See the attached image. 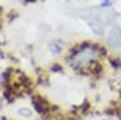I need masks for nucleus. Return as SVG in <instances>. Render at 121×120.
<instances>
[{
	"label": "nucleus",
	"instance_id": "f03ea898",
	"mask_svg": "<svg viewBox=\"0 0 121 120\" xmlns=\"http://www.w3.org/2000/svg\"><path fill=\"white\" fill-rule=\"evenodd\" d=\"M116 0H102V3L101 6L102 7H110L111 4H113V2H115Z\"/></svg>",
	"mask_w": 121,
	"mask_h": 120
},
{
	"label": "nucleus",
	"instance_id": "f257e3e1",
	"mask_svg": "<svg viewBox=\"0 0 121 120\" xmlns=\"http://www.w3.org/2000/svg\"><path fill=\"white\" fill-rule=\"evenodd\" d=\"M98 50L91 45H84L77 49L70 56V63L76 68H87L97 61Z\"/></svg>",
	"mask_w": 121,
	"mask_h": 120
},
{
	"label": "nucleus",
	"instance_id": "7ed1b4c3",
	"mask_svg": "<svg viewBox=\"0 0 121 120\" xmlns=\"http://www.w3.org/2000/svg\"><path fill=\"white\" fill-rule=\"evenodd\" d=\"M0 55H1V51H0Z\"/></svg>",
	"mask_w": 121,
	"mask_h": 120
}]
</instances>
